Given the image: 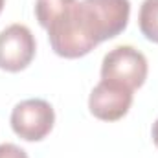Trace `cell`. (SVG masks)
Masks as SVG:
<instances>
[{"label": "cell", "mask_w": 158, "mask_h": 158, "mask_svg": "<svg viewBox=\"0 0 158 158\" xmlns=\"http://www.w3.org/2000/svg\"><path fill=\"white\" fill-rule=\"evenodd\" d=\"M140 31L149 42L158 44V0H143L138 13Z\"/></svg>", "instance_id": "cell-6"}, {"label": "cell", "mask_w": 158, "mask_h": 158, "mask_svg": "<svg viewBox=\"0 0 158 158\" xmlns=\"http://www.w3.org/2000/svg\"><path fill=\"white\" fill-rule=\"evenodd\" d=\"M37 42L24 24H11L0 31V70L17 74L26 70L35 59Z\"/></svg>", "instance_id": "cell-4"}, {"label": "cell", "mask_w": 158, "mask_h": 158, "mask_svg": "<svg viewBox=\"0 0 158 158\" xmlns=\"http://www.w3.org/2000/svg\"><path fill=\"white\" fill-rule=\"evenodd\" d=\"M147 74L149 64L145 55L129 44L112 48L101 61V79L121 85L132 92L145 83Z\"/></svg>", "instance_id": "cell-2"}, {"label": "cell", "mask_w": 158, "mask_h": 158, "mask_svg": "<svg viewBox=\"0 0 158 158\" xmlns=\"http://www.w3.org/2000/svg\"><path fill=\"white\" fill-rule=\"evenodd\" d=\"M9 123L13 132L24 142H40L55 125V110L46 99L30 98L13 107Z\"/></svg>", "instance_id": "cell-3"}, {"label": "cell", "mask_w": 158, "mask_h": 158, "mask_svg": "<svg viewBox=\"0 0 158 158\" xmlns=\"http://www.w3.org/2000/svg\"><path fill=\"white\" fill-rule=\"evenodd\" d=\"M132 90L110 83L99 81L88 96V110L94 118L101 121H118L131 110Z\"/></svg>", "instance_id": "cell-5"}, {"label": "cell", "mask_w": 158, "mask_h": 158, "mask_svg": "<svg viewBox=\"0 0 158 158\" xmlns=\"http://www.w3.org/2000/svg\"><path fill=\"white\" fill-rule=\"evenodd\" d=\"M151 138H153L155 145L158 147V118H156V121L153 123V129H151Z\"/></svg>", "instance_id": "cell-8"}, {"label": "cell", "mask_w": 158, "mask_h": 158, "mask_svg": "<svg viewBox=\"0 0 158 158\" xmlns=\"http://www.w3.org/2000/svg\"><path fill=\"white\" fill-rule=\"evenodd\" d=\"M0 158H30L28 153L15 143H0Z\"/></svg>", "instance_id": "cell-7"}, {"label": "cell", "mask_w": 158, "mask_h": 158, "mask_svg": "<svg viewBox=\"0 0 158 158\" xmlns=\"http://www.w3.org/2000/svg\"><path fill=\"white\" fill-rule=\"evenodd\" d=\"M4 6H6V0H0V13H2V9H4Z\"/></svg>", "instance_id": "cell-9"}, {"label": "cell", "mask_w": 158, "mask_h": 158, "mask_svg": "<svg viewBox=\"0 0 158 158\" xmlns=\"http://www.w3.org/2000/svg\"><path fill=\"white\" fill-rule=\"evenodd\" d=\"M35 17L48 31L55 55L79 59L125 31L129 0H37Z\"/></svg>", "instance_id": "cell-1"}]
</instances>
